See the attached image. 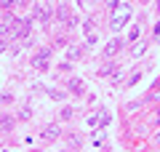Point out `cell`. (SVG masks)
I'll use <instances>...</instances> for the list:
<instances>
[{
  "mask_svg": "<svg viewBox=\"0 0 160 152\" xmlns=\"http://www.w3.org/2000/svg\"><path fill=\"white\" fill-rule=\"evenodd\" d=\"M128 22H131V8H128V6H123V8H120V6H118V8L112 11V24H109V27H112L115 32H118V29H123Z\"/></svg>",
  "mask_w": 160,
  "mask_h": 152,
  "instance_id": "cell-1",
  "label": "cell"
},
{
  "mask_svg": "<svg viewBox=\"0 0 160 152\" xmlns=\"http://www.w3.org/2000/svg\"><path fill=\"white\" fill-rule=\"evenodd\" d=\"M32 67L38 69V72H48V69H51V51L40 48L38 53H35V59H32Z\"/></svg>",
  "mask_w": 160,
  "mask_h": 152,
  "instance_id": "cell-2",
  "label": "cell"
},
{
  "mask_svg": "<svg viewBox=\"0 0 160 152\" xmlns=\"http://www.w3.org/2000/svg\"><path fill=\"white\" fill-rule=\"evenodd\" d=\"M123 45H126V40H123V38H112L107 45H104L102 56H104V59H112V56H118L120 51H123Z\"/></svg>",
  "mask_w": 160,
  "mask_h": 152,
  "instance_id": "cell-3",
  "label": "cell"
},
{
  "mask_svg": "<svg viewBox=\"0 0 160 152\" xmlns=\"http://www.w3.org/2000/svg\"><path fill=\"white\" fill-rule=\"evenodd\" d=\"M69 94L83 96V94H86V83H83L80 78H69Z\"/></svg>",
  "mask_w": 160,
  "mask_h": 152,
  "instance_id": "cell-4",
  "label": "cell"
},
{
  "mask_svg": "<svg viewBox=\"0 0 160 152\" xmlns=\"http://www.w3.org/2000/svg\"><path fill=\"white\" fill-rule=\"evenodd\" d=\"M83 32H86V40H88L91 45L99 40V35H96V27H93V22H86V24H83Z\"/></svg>",
  "mask_w": 160,
  "mask_h": 152,
  "instance_id": "cell-5",
  "label": "cell"
},
{
  "mask_svg": "<svg viewBox=\"0 0 160 152\" xmlns=\"http://www.w3.org/2000/svg\"><path fill=\"white\" fill-rule=\"evenodd\" d=\"M59 136V125H48L46 131H43V141H53Z\"/></svg>",
  "mask_w": 160,
  "mask_h": 152,
  "instance_id": "cell-6",
  "label": "cell"
},
{
  "mask_svg": "<svg viewBox=\"0 0 160 152\" xmlns=\"http://www.w3.org/2000/svg\"><path fill=\"white\" fill-rule=\"evenodd\" d=\"M112 72H118V64H104L96 75H99V78H107V75H112Z\"/></svg>",
  "mask_w": 160,
  "mask_h": 152,
  "instance_id": "cell-7",
  "label": "cell"
},
{
  "mask_svg": "<svg viewBox=\"0 0 160 152\" xmlns=\"http://www.w3.org/2000/svg\"><path fill=\"white\" fill-rule=\"evenodd\" d=\"M83 53H86V51H83V45H72V48H69V59H83Z\"/></svg>",
  "mask_w": 160,
  "mask_h": 152,
  "instance_id": "cell-8",
  "label": "cell"
},
{
  "mask_svg": "<svg viewBox=\"0 0 160 152\" xmlns=\"http://www.w3.org/2000/svg\"><path fill=\"white\" fill-rule=\"evenodd\" d=\"M88 125H93V128H96V125H99V112H93L91 118H88Z\"/></svg>",
  "mask_w": 160,
  "mask_h": 152,
  "instance_id": "cell-9",
  "label": "cell"
},
{
  "mask_svg": "<svg viewBox=\"0 0 160 152\" xmlns=\"http://www.w3.org/2000/svg\"><path fill=\"white\" fill-rule=\"evenodd\" d=\"M144 48H147V45H144V43H139L136 48H133V56H142V53H144Z\"/></svg>",
  "mask_w": 160,
  "mask_h": 152,
  "instance_id": "cell-10",
  "label": "cell"
},
{
  "mask_svg": "<svg viewBox=\"0 0 160 152\" xmlns=\"http://www.w3.org/2000/svg\"><path fill=\"white\" fill-rule=\"evenodd\" d=\"M11 125H13L11 118H0V128H11Z\"/></svg>",
  "mask_w": 160,
  "mask_h": 152,
  "instance_id": "cell-11",
  "label": "cell"
},
{
  "mask_svg": "<svg viewBox=\"0 0 160 152\" xmlns=\"http://www.w3.org/2000/svg\"><path fill=\"white\" fill-rule=\"evenodd\" d=\"M48 96H53V99H64L67 94H64V91H48Z\"/></svg>",
  "mask_w": 160,
  "mask_h": 152,
  "instance_id": "cell-12",
  "label": "cell"
},
{
  "mask_svg": "<svg viewBox=\"0 0 160 152\" xmlns=\"http://www.w3.org/2000/svg\"><path fill=\"white\" fill-rule=\"evenodd\" d=\"M72 115H75V112H72V107H64V112H62V118H64V120H69Z\"/></svg>",
  "mask_w": 160,
  "mask_h": 152,
  "instance_id": "cell-13",
  "label": "cell"
},
{
  "mask_svg": "<svg viewBox=\"0 0 160 152\" xmlns=\"http://www.w3.org/2000/svg\"><path fill=\"white\" fill-rule=\"evenodd\" d=\"M155 88H158V91H160V80H158V85H155Z\"/></svg>",
  "mask_w": 160,
  "mask_h": 152,
  "instance_id": "cell-14",
  "label": "cell"
}]
</instances>
